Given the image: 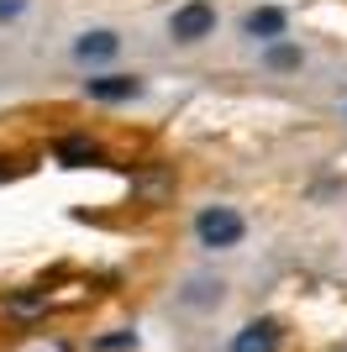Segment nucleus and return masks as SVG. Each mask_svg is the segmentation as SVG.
I'll use <instances>...</instances> for the list:
<instances>
[{
  "instance_id": "11",
  "label": "nucleus",
  "mask_w": 347,
  "mask_h": 352,
  "mask_svg": "<svg viewBox=\"0 0 347 352\" xmlns=\"http://www.w3.org/2000/svg\"><path fill=\"white\" fill-rule=\"evenodd\" d=\"M132 347H137V331H111L95 342V352H132Z\"/></svg>"
},
{
  "instance_id": "12",
  "label": "nucleus",
  "mask_w": 347,
  "mask_h": 352,
  "mask_svg": "<svg viewBox=\"0 0 347 352\" xmlns=\"http://www.w3.org/2000/svg\"><path fill=\"white\" fill-rule=\"evenodd\" d=\"M27 6H32V0H0V27H6V21H16Z\"/></svg>"
},
{
  "instance_id": "7",
  "label": "nucleus",
  "mask_w": 347,
  "mask_h": 352,
  "mask_svg": "<svg viewBox=\"0 0 347 352\" xmlns=\"http://www.w3.org/2000/svg\"><path fill=\"white\" fill-rule=\"evenodd\" d=\"M221 300H227V284L205 279V274H195V279L179 289V305L185 310H221Z\"/></svg>"
},
{
  "instance_id": "6",
  "label": "nucleus",
  "mask_w": 347,
  "mask_h": 352,
  "mask_svg": "<svg viewBox=\"0 0 347 352\" xmlns=\"http://www.w3.org/2000/svg\"><path fill=\"white\" fill-rule=\"evenodd\" d=\"M242 37H253V43H274V37H289V16L279 11V6H253V11L242 16Z\"/></svg>"
},
{
  "instance_id": "13",
  "label": "nucleus",
  "mask_w": 347,
  "mask_h": 352,
  "mask_svg": "<svg viewBox=\"0 0 347 352\" xmlns=\"http://www.w3.org/2000/svg\"><path fill=\"white\" fill-rule=\"evenodd\" d=\"M342 116H347V111H342Z\"/></svg>"
},
{
  "instance_id": "8",
  "label": "nucleus",
  "mask_w": 347,
  "mask_h": 352,
  "mask_svg": "<svg viewBox=\"0 0 347 352\" xmlns=\"http://www.w3.org/2000/svg\"><path fill=\"white\" fill-rule=\"evenodd\" d=\"M263 69H269V74H300V69H305V47L289 43V37L263 43Z\"/></svg>"
},
{
  "instance_id": "5",
  "label": "nucleus",
  "mask_w": 347,
  "mask_h": 352,
  "mask_svg": "<svg viewBox=\"0 0 347 352\" xmlns=\"http://www.w3.org/2000/svg\"><path fill=\"white\" fill-rule=\"evenodd\" d=\"M284 342V326L274 316H253L242 331H231V352H279Z\"/></svg>"
},
{
  "instance_id": "4",
  "label": "nucleus",
  "mask_w": 347,
  "mask_h": 352,
  "mask_svg": "<svg viewBox=\"0 0 347 352\" xmlns=\"http://www.w3.org/2000/svg\"><path fill=\"white\" fill-rule=\"evenodd\" d=\"M116 53H121V32H111V27H90L74 37V63H85V69H101Z\"/></svg>"
},
{
  "instance_id": "1",
  "label": "nucleus",
  "mask_w": 347,
  "mask_h": 352,
  "mask_svg": "<svg viewBox=\"0 0 347 352\" xmlns=\"http://www.w3.org/2000/svg\"><path fill=\"white\" fill-rule=\"evenodd\" d=\"M247 236V216L237 206H200L195 210V242L205 252H231Z\"/></svg>"
},
{
  "instance_id": "9",
  "label": "nucleus",
  "mask_w": 347,
  "mask_h": 352,
  "mask_svg": "<svg viewBox=\"0 0 347 352\" xmlns=\"http://www.w3.org/2000/svg\"><path fill=\"white\" fill-rule=\"evenodd\" d=\"M53 158L63 163V168H85V163H101V147L90 142V137H63V142L53 147Z\"/></svg>"
},
{
  "instance_id": "2",
  "label": "nucleus",
  "mask_w": 347,
  "mask_h": 352,
  "mask_svg": "<svg viewBox=\"0 0 347 352\" xmlns=\"http://www.w3.org/2000/svg\"><path fill=\"white\" fill-rule=\"evenodd\" d=\"M169 37L179 47H200L205 37H216V6L211 0H185L169 11Z\"/></svg>"
},
{
  "instance_id": "3",
  "label": "nucleus",
  "mask_w": 347,
  "mask_h": 352,
  "mask_svg": "<svg viewBox=\"0 0 347 352\" xmlns=\"http://www.w3.org/2000/svg\"><path fill=\"white\" fill-rule=\"evenodd\" d=\"M143 74H90L85 79V95L95 105H127V100H137L143 95Z\"/></svg>"
},
{
  "instance_id": "10",
  "label": "nucleus",
  "mask_w": 347,
  "mask_h": 352,
  "mask_svg": "<svg viewBox=\"0 0 347 352\" xmlns=\"http://www.w3.org/2000/svg\"><path fill=\"white\" fill-rule=\"evenodd\" d=\"M43 310H48V289H21V294L6 300V316H11V321H37Z\"/></svg>"
}]
</instances>
